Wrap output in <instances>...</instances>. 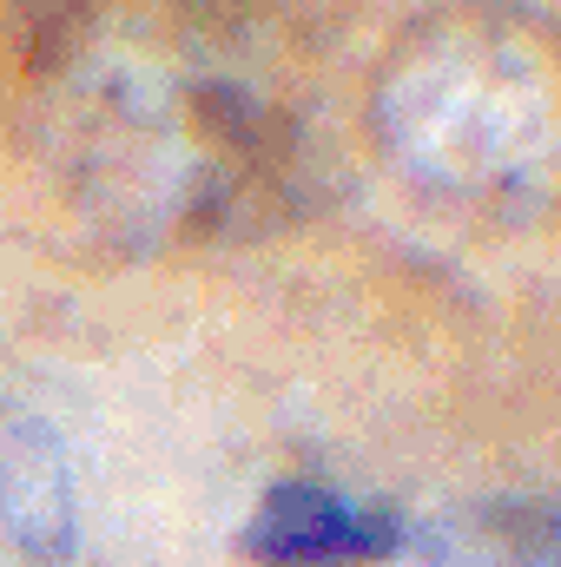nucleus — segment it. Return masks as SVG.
Here are the masks:
<instances>
[{
    "mask_svg": "<svg viewBox=\"0 0 561 567\" xmlns=\"http://www.w3.org/2000/svg\"><path fill=\"white\" fill-rule=\"evenodd\" d=\"M370 120L390 165L456 212L561 205V47L522 20L456 13L410 33Z\"/></svg>",
    "mask_w": 561,
    "mask_h": 567,
    "instance_id": "1",
    "label": "nucleus"
},
{
    "mask_svg": "<svg viewBox=\"0 0 561 567\" xmlns=\"http://www.w3.org/2000/svg\"><path fill=\"white\" fill-rule=\"evenodd\" d=\"M410 548V522L384 502H357L330 482H278L238 528V555L258 567H384Z\"/></svg>",
    "mask_w": 561,
    "mask_h": 567,
    "instance_id": "2",
    "label": "nucleus"
},
{
    "mask_svg": "<svg viewBox=\"0 0 561 567\" xmlns=\"http://www.w3.org/2000/svg\"><path fill=\"white\" fill-rule=\"evenodd\" d=\"M0 567H73V462L47 416H0Z\"/></svg>",
    "mask_w": 561,
    "mask_h": 567,
    "instance_id": "3",
    "label": "nucleus"
},
{
    "mask_svg": "<svg viewBox=\"0 0 561 567\" xmlns=\"http://www.w3.org/2000/svg\"><path fill=\"white\" fill-rule=\"evenodd\" d=\"M436 567H561V502L509 495L442 515L422 535Z\"/></svg>",
    "mask_w": 561,
    "mask_h": 567,
    "instance_id": "4",
    "label": "nucleus"
}]
</instances>
